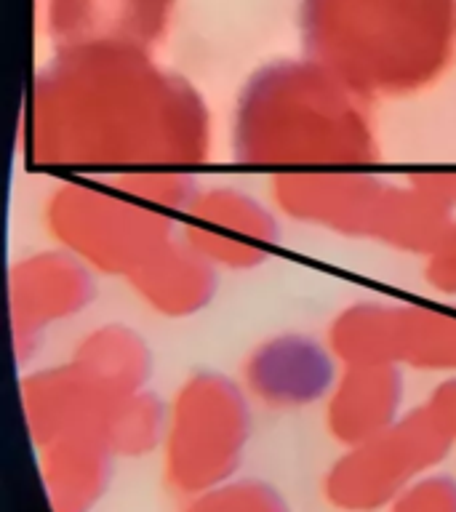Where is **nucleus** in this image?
I'll list each match as a JSON object with an SVG mask.
<instances>
[{"label": "nucleus", "mask_w": 456, "mask_h": 512, "mask_svg": "<svg viewBox=\"0 0 456 512\" xmlns=\"http://www.w3.org/2000/svg\"><path fill=\"white\" fill-rule=\"evenodd\" d=\"M248 435V411L230 384L206 376L187 384L168 424V475L200 494L230 478Z\"/></svg>", "instance_id": "obj_1"}, {"label": "nucleus", "mask_w": 456, "mask_h": 512, "mask_svg": "<svg viewBox=\"0 0 456 512\" xmlns=\"http://www.w3.org/2000/svg\"><path fill=\"white\" fill-rule=\"evenodd\" d=\"M448 443L451 438L427 408L352 446L328 475L326 494L347 510H374L395 502L419 472L446 454Z\"/></svg>", "instance_id": "obj_2"}, {"label": "nucleus", "mask_w": 456, "mask_h": 512, "mask_svg": "<svg viewBox=\"0 0 456 512\" xmlns=\"http://www.w3.org/2000/svg\"><path fill=\"white\" fill-rule=\"evenodd\" d=\"M110 443L99 430L72 432L48 443L46 480L56 512H86L102 494Z\"/></svg>", "instance_id": "obj_3"}, {"label": "nucleus", "mask_w": 456, "mask_h": 512, "mask_svg": "<svg viewBox=\"0 0 456 512\" xmlns=\"http://www.w3.org/2000/svg\"><path fill=\"white\" fill-rule=\"evenodd\" d=\"M358 376L336 395L331 406V430L350 446L366 443L379 432L392 427V414L398 406V382L382 363H358Z\"/></svg>", "instance_id": "obj_4"}, {"label": "nucleus", "mask_w": 456, "mask_h": 512, "mask_svg": "<svg viewBox=\"0 0 456 512\" xmlns=\"http://www.w3.org/2000/svg\"><path fill=\"white\" fill-rule=\"evenodd\" d=\"M187 512H288L270 486L256 480L238 483H219V486L200 491L198 502Z\"/></svg>", "instance_id": "obj_5"}, {"label": "nucleus", "mask_w": 456, "mask_h": 512, "mask_svg": "<svg viewBox=\"0 0 456 512\" xmlns=\"http://www.w3.org/2000/svg\"><path fill=\"white\" fill-rule=\"evenodd\" d=\"M392 512H456V480L443 475L414 480L392 502Z\"/></svg>", "instance_id": "obj_6"}, {"label": "nucleus", "mask_w": 456, "mask_h": 512, "mask_svg": "<svg viewBox=\"0 0 456 512\" xmlns=\"http://www.w3.org/2000/svg\"><path fill=\"white\" fill-rule=\"evenodd\" d=\"M432 416L438 419V424L446 430L448 438H456V387L451 390H440L435 403L430 406Z\"/></svg>", "instance_id": "obj_7"}]
</instances>
